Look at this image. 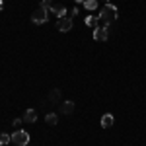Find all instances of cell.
Listing matches in <instances>:
<instances>
[{
  "mask_svg": "<svg viewBox=\"0 0 146 146\" xmlns=\"http://www.w3.org/2000/svg\"><path fill=\"white\" fill-rule=\"evenodd\" d=\"M117 18H119L117 6H113V4H105L100 10V20L103 23H113V22H117Z\"/></svg>",
  "mask_w": 146,
  "mask_h": 146,
  "instance_id": "6da1fadb",
  "label": "cell"
},
{
  "mask_svg": "<svg viewBox=\"0 0 146 146\" xmlns=\"http://www.w3.org/2000/svg\"><path fill=\"white\" fill-rule=\"evenodd\" d=\"M49 12L47 8H43V6H37V10L31 14V22L33 23H45L47 20H49Z\"/></svg>",
  "mask_w": 146,
  "mask_h": 146,
  "instance_id": "7a4b0ae2",
  "label": "cell"
},
{
  "mask_svg": "<svg viewBox=\"0 0 146 146\" xmlns=\"http://www.w3.org/2000/svg\"><path fill=\"white\" fill-rule=\"evenodd\" d=\"M12 142L18 146H27V142H29V135L25 133V131H16L14 135H12Z\"/></svg>",
  "mask_w": 146,
  "mask_h": 146,
  "instance_id": "3957f363",
  "label": "cell"
},
{
  "mask_svg": "<svg viewBox=\"0 0 146 146\" xmlns=\"http://www.w3.org/2000/svg\"><path fill=\"white\" fill-rule=\"evenodd\" d=\"M56 27H58L62 33L70 31V29H72V18H68V16H64V18H58V22H56Z\"/></svg>",
  "mask_w": 146,
  "mask_h": 146,
  "instance_id": "277c9868",
  "label": "cell"
},
{
  "mask_svg": "<svg viewBox=\"0 0 146 146\" xmlns=\"http://www.w3.org/2000/svg\"><path fill=\"white\" fill-rule=\"evenodd\" d=\"M107 37H109L107 27L100 25V27H96V29H94V39H96V41H107Z\"/></svg>",
  "mask_w": 146,
  "mask_h": 146,
  "instance_id": "5b68a950",
  "label": "cell"
},
{
  "mask_svg": "<svg viewBox=\"0 0 146 146\" xmlns=\"http://www.w3.org/2000/svg\"><path fill=\"white\" fill-rule=\"evenodd\" d=\"M51 12L55 14L56 18H64V16H66V8H64L62 4H53V8H51Z\"/></svg>",
  "mask_w": 146,
  "mask_h": 146,
  "instance_id": "8992f818",
  "label": "cell"
},
{
  "mask_svg": "<svg viewBox=\"0 0 146 146\" xmlns=\"http://www.w3.org/2000/svg\"><path fill=\"white\" fill-rule=\"evenodd\" d=\"M113 123H115V119H113L111 113H105V115L101 117V127H103V129H109V127H113Z\"/></svg>",
  "mask_w": 146,
  "mask_h": 146,
  "instance_id": "52a82bcc",
  "label": "cell"
},
{
  "mask_svg": "<svg viewBox=\"0 0 146 146\" xmlns=\"http://www.w3.org/2000/svg\"><path fill=\"white\" fill-rule=\"evenodd\" d=\"M35 119H37V111H35V109H27L25 115H23V121H25V123H33Z\"/></svg>",
  "mask_w": 146,
  "mask_h": 146,
  "instance_id": "ba28073f",
  "label": "cell"
},
{
  "mask_svg": "<svg viewBox=\"0 0 146 146\" xmlns=\"http://www.w3.org/2000/svg\"><path fill=\"white\" fill-rule=\"evenodd\" d=\"M60 111L64 113V115H68V113H72V111H74V103H72V101H66V103H62Z\"/></svg>",
  "mask_w": 146,
  "mask_h": 146,
  "instance_id": "9c48e42d",
  "label": "cell"
},
{
  "mask_svg": "<svg viewBox=\"0 0 146 146\" xmlns=\"http://www.w3.org/2000/svg\"><path fill=\"white\" fill-rule=\"evenodd\" d=\"M86 23H88V25H92V27L96 29V27H100V18H94V16H88V18H86Z\"/></svg>",
  "mask_w": 146,
  "mask_h": 146,
  "instance_id": "30bf717a",
  "label": "cell"
},
{
  "mask_svg": "<svg viewBox=\"0 0 146 146\" xmlns=\"http://www.w3.org/2000/svg\"><path fill=\"white\" fill-rule=\"evenodd\" d=\"M84 8L86 10H96L98 8V0H84Z\"/></svg>",
  "mask_w": 146,
  "mask_h": 146,
  "instance_id": "8fae6325",
  "label": "cell"
},
{
  "mask_svg": "<svg viewBox=\"0 0 146 146\" xmlns=\"http://www.w3.org/2000/svg\"><path fill=\"white\" fill-rule=\"evenodd\" d=\"M8 142H12V136L6 133H0V146H6Z\"/></svg>",
  "mask_w": 146,
  "mask_h": 146,
  "instance_id": "7c38bea8",
  "label": "cell"
},
{
  "mask_svg": "<svg viewBox=\"0 0 146 146\" xmlns=\"http://www.w3.org/2000/svg\"><path fill=\"white\" fill-rule=\"evenodd\" d=\"M45 121H47L49 125H56V123H58V117H56L55 113H49V115L45 117Z\"/></svg>",
  "mask_w": 146,
  "mask_h": 146,
  "instance_id": "4fadbf2b",
  "label": "cell"
},
{
  "mask_svg": "<svg viewBox=\"0 0 146 146\" xmlns=\"http://www.w3.org/2000/svg\"><path fill=\"white\" fill-rule=\"evenodd\" d=\"M39 6H43V8H47V10H51V8H53V0H41Z\"/></svg>",
  "mask_w": 146,
  "mask_h": 146,
  "instance_id": "5bb4252c",
  "label": "cell"
},
{
  "mask_svg": "<svg viewBox=\"0 0 146 146\" xmlns=\"http://www.w3.org/2000/svg\"><path fill=\"white\" fill-rule=\"evenodd\" d=\"M22 119H14V129H16V131H22Z\"/></svg>",
  "mask_w": 146,
  "mask_h": 146,
  "instance_id": "9a60e30c",
  "label": "cell"
},
{
  "mask_svg": "<svg viewBox=\"0 0 146 146\" xmlns=\"http://www.w3.org/2000/svg\"><path fill=\"white\" fill-rule=\"evenodd\" d=\"M51 100H58V90H55V92H51V96H49Z\"/></svg>",
  "mask_w": 146,
  "mask_h": 146,
  "instance_id": "2e32d148",
  "label": "cell"
},
{
  "mask_svg": "<svg viewBox=\"0 0 146 146\" xmlns=\"http://www.w3.org/2000/svg\"><path fill=\"white\" fill-rule=\"evenodd\" d=\"M74 16H78V8H74V10H70V18H74Z\"/></svg>",
  "mask_w": 146,
  "mask_h": 146,
  "instance_id": "e0dca14e",
  "label": "cell"
},
{
  "mask_svg": "<svg viewBox=\"0 0 146 146\" xmlns=\"http://www.w3.org/2000/svg\"><path fill=\"white\" fill-rule=\"evenodd\" d=\"M2 8H4V2H2V0H0V12H2Z\"/></svg>",
  "mask_w": 146,
  "mask_h": 146,
  "instance_id": "ac0fdd59",
  "label": "cell"
},
{
  "mask_svg": "<svg viewBox=\"0 0 146 146\" xmlns=\"http://www.w3.org/2000/svg\"><path fill=\"white\" fill-rule=\"evenodd\" d=\"M76 2H78V4H84V0H76Z\"/></svg>",
  "mask_w": 146,
  "mask_h": 146,
  "instance_id": "d6986e66",
  "label": "cell"
},
{
  "mask_svg": "<svg viewBox=\"0 0 146 146\" xmlns=\"http://www.w3.org/2000/svg\"><path fill=\"white\" fill-rule=\"evenodd\" d=\"M103 2H107V4H109V0H103Z\"/></svg>",
  "mask_w": 146,
  "mask_h": 146,
  "instance_id": "ffe728a7",
  "label": "cell"
}]
</instances>
